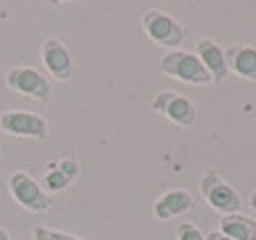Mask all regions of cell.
<instances>
[{"mask_svg": "<svg viewBox=\"0 0 256 240\" xmlns=\"http://www.w3.org/2000/svg\"><path fill=\"white\" fill-rule=\"evenodd\" d=\"M160 72L182 81V83L198 85V88L214 85L212 76H209L207 67L202 65V61L194 52H186V49H173V52L164 54L160 58Z\"/></svg>", "mask_w": 256, "mask_h": 240, "instance_id": "obj_1", "label": "cell"}, {"mask_svg": "<svg viewBox=\"0 0 256 240\" xmlns=\"http://www.w3.org/2000/svg\"><path fill=\"white\" fill-rule=\"evenodd\" d=\"M142 27L153 43H158L160 47H166L168 52L180 49V45L186 38L184 25L171 13H164L160 9H146L142 13Z\"/></svg>", "mask_w": 256, "mask_h": 240, "instance_id": "obj_2", "label": "cell"}, {"mask_svg": "<svg viewBox=\"0 0 256 240\" xmlns=\"http://www.w3.org/2000/svg\"><path fill=\"white\" fill-rule=\"evenodd\" d=\"M200 193H202L204 202L212 207L214 211L222 216H230V214H240V207H243V198L240 193L232 187L230 182L220 178V173L214 169H209L207 173L200 178L198 184Z\"/></svg>", "mask_w": 256, "mask_h": 240, "instance_id": "obj_3", "label": "cell"}, {"mask_svg": "<svg viewBox=\"0 0 256 240\" xmlns=\"http://www.w3.org/2000/svg\"><path fill=\"white\" fill-rule=\"evenodd\" d=\"M7 187L16 205H20L22 209L32 211V214H45L52 207L50 193H45L40 182L27 171H14L7 180Z\"/></svg>", "mask_w": 256, "mask_h": 240, "instance_id": "obj_4", "label": "cell"}, {"mask_svg": "<svg viewBox=\"0 0 256 240\" xmlns=\"http://www.w3.org/2000/svg\"><path fill=\"white\" fill-rule=\"evenodd\" d=\"M4 85L12 92L30 97L34 101H50V97H52V83H50V79L43 72H38L36 67H30V65L9 67L7 74H4Z\"/></svg>", "mask_w": 256, "mask_h": 240, "instance_id": "obj_5", "label": "cell"}, {"mask_svg": "<svg viewBox=\"0 0 256 240\" xmlns=\"http://www.w3.org/2000/svg\"><path fill=\"white\" fill-rule=\"evenodd\" d=\"M150 108L155 112H160L164 119H168L171 124L180 126V128H189L198 119L196 103L186 94L176 92V90H162V92H158L153 103H150Z\"/></svg>", "mask_w": 256, "mask_h": 240, "instance_id": "obj_6", "label": "cell"}, {"mask_svg": "<svg viewBox=\"0 0 256 240\" xmlns=\"http://www.w3.org/2000/svg\"><path fill=\"white\" fill-rule=\"evenodd\" d=\"M0 128L12 137H27L36 142H45L50 137L48 119L30 110H4L0 115Z\"/></svg>", "mask_w": 256, "mask_h": 240, "instance_id": "obj_7", "label": "cell"}, {"mask_svg": "<svg viewBox=\"0 0 256 240\" xmlns=\"http://www.w3.org/2000/svg\"><path fill=\"white\" fill-rule=\"evenodd\" d=\"M40 61H43L48 74L54 81H66L72 79L74 74V65H72V54L68 45L61 38H45L40 43Z\"/></svg>", "mask_w": 256, "mask_h": 240, "instance_id": "obj_8", "label": "cell"}, {"mask_svg": "<svg viewBox=\"0 0 256 240\" xmlns=\"http://www.w3.org/2000/svg\"><path fill=\"white\" fill-rule=\"evenodd\" d=\"M194 54L202 61V65L207 67L209 76H212L214 85H222L230 76V67H227V58H225V49L212 38H202L196 43Z\"/></svg>", "mask_w": 256, "mask_h": 240, "instance_id": "obj_9", "label": "cell"}, {"mask_svg": "<svg viewBox=\"0 0 256 240\" xmlns=\"http://www.w3.org/2000/svg\"><path fill=\"white\" fill-rule=\"evenodd\" d=\"M79 171H81L79 162L72 160V157H63V160L50 162V164L45 166L40 187L45 189V193H61L70 187L72 180L79 175Z\"/></svg>", "mask_w": 256, "mask_h": 240, "instance_id": "obj_10", "label": "cell"}, {"mask_svg": "<svg viewBox=\"0 0 256 240\" xmlns=\"http://www.w3.org/2000/svg\"><path fill=\"white\" fill-rule=\"evenodd\" d=\"M196 209V200L189 191L184 189H171V191L162 193L153 205V216L158 220H173L182 214H189Z\"/></svg>", "mask_w": 256, "mask_h": 240, "instance_id": "obj_11", "label": "cell"}, {"mask_svg": "<svg viewBox=\"0 0 256 240\" xmlns=\"http://www.w3.org/2000/svg\"><path fill=\"white\" fill-rule=\"evenodd\" d=\"M227 67L245 81H256V47L248 43L232 45L225 49Z\"/></svg>", "mask_w": 256, "mask_h": 240, "instance_id": "obj_12", "label": "cell"}, {"mask_svg": "<svg viewBox=\"0 0 256 240\" xmlns=\"http://www.w3.org/2000/svg\"><path fill=\"white\" fill-rule=\"evenodd\" d=\"M218 232L232 240H256V220L243 214L222 216Z\"/></svg>", "mask_w": 256, "mask_h": 240, "instance_id": "obj_13", "label": "cell"}, {"mask_svg": "<svg viewBox=\"0 0 256 240\" xmlns=\"http://www.w3.org/2000/svg\"><path fill=\"white\" fill-rule=\"evenodd\" d=\"M32 240H84L74 234H68V232H58V229L52 227H43V225H36L32 229Z\"/></svg>", "mask_w": 256, "mask_h": 240, "instance_id": "obj_14", "label": "cell"}, {"mask_svg": "<svg viewBox=\"0 0 256 240\" xmlns=\"http://www.w3.org/2000/svg\"><path fill=\"white\" fill-rule=\"evenodd\" d=\"M176 240H207V238L200 232V227H196L194 223H180L176 227Z\"/></svg>", "mask_w": 256, "mask_h": 240, "instance_id": "obj_15", "label": "cell"}, {"mask_svg": "<svg viewBox=\"0 0 256 240\" xmlns=\"http://www.w3.org/2000/svg\"><path fill=\"white\" fill-rule=\"evenodd\" d=\"M204 238H207V240H232V238H227L225 234H220V232H209Z\"/></svg>", "mask_w": 256, "mask_h": 240, "instance_id": "obj_16", "label": "cell"}, {"mask_svg": "<svg viewBox=\"0 0 256 240\" xmlns=\"http://www.w3.org/2000/svg\"><path fill=\"white\" fill-rule=\"evenodd\" d=\"M250 207L256 211V191H252V196H250Z\"/></svg>", "mask_w": 256, "mask_h": 240, "instance_id": "obj_17", "label": "cell"}, {"mask_svg": "<svg viewBox=\"0 0 256 240\" xmlns=\"http://www.w3.org/2000/svg\"><path fill=\"white\" fill-rule=\"evenodd\" d=\"M0 240H12V236H9V232H4L2 227H0Z\"/></svg>", "mask_w": 256, "mask_h": 240, "instance_id": "obj_18", "label": "cell"}]
</instances>
